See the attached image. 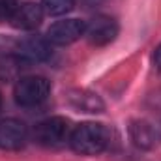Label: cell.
I'll return each mask as SVG.
<instances>
[{
    "label": "cell",
    "mask_w": 161,
    "mask_h": 161,
    "mask_svg": "<svg viewBox=\"0 0 161 161\" xmlns=\"http://www.w3.org/2000/svg\"><path fill=\"white\" fill-rule=\"evenodd\" d=\"M71 148L80 156H97L109 144V131L103 124L86 122L77 125L69 135Z\"/></svg>",
    "instance_id": "cell-1"
},
{
    "label": "cell",
    "mask_w": 161,
    "mask_h": 161,
    "mask_svg": "<svg viewBox=\"0 0 161 161\" xmlns=\"http://www.w3.org/2000/svg\"><path fill=\"white\" fill-rule=\"evenodd\" d=\"M49 92H51V84L45 77L28 75L17 79L13 88V97L21 107H36L47 99Z\"/></svg>",
    "instance_id": "cell-2"
},
{
    "label": "cell",
    "mask_w": 161,
    "mask_h": 161,
    "mask_svg": "<svg viewBox=\"0 0 161 161\" xmlns=\"http://www.w3.org/2000/svg\"><path fill=\"white\" fill-rule=\"evenodd\" d=\"M71 135L69 122L64 116H51L45 118L34 127V139L43 146H58L64 141H68Z\"/></svg>",
    "instance_id": "cell-3"
},
{
    "label": "cell",
    "mask_w": 161,
    "mask_h": 161,
    "mask_svg": "<svg viewBox=\"0 0 161 161\" xmlns=\"http://www.w3.org/2000/svg\"><path fill=\"white\" fill-rule=\"evenodd\" d=\"M86 25L79 19H64L56 21L47 30V41L53 45H71L80 36H84Z\"/></svg>",
    "instance_id": "cell-4"
},
{
    "label": "cell",
    "mask_w": 161,
    "mask_h": 161,
    "mask_svg": "<svg viewBox=\"0 0 161 161\" xmlns=\"http://www.w3.org/2000/svg\"><path fill=\"white\" fill-rule=\"evenodd\" d=\"M13 54L17 58H21L25 64H34V62L47 60L53 54V51H51V43L47 40L38 38V36H30V38H25L15 43Z\"/></svg>",
    "instance_id": "cell-5"
},
{
    "label": "cell",
    "mask_w": 161,
    "mask_h": 161,
    "mask_svg": "<svg viewBox=\"0 0 161 161\" xmlns=\"http://www.w3.org/2000/svg\"><path fill=\"white\" fill-rule=\"evenodd\" d=\"M84 36L88 38V41L92 45H97V47L109 45L111 41L116 40V36H118V23L113 17L99 15L90 25H86Z\"/></svg>",
    "instance_id": "cell-6"
},
{
    "label": "cell",
    "mask_w": 161,
    "mask_h": 161,
    "mask_svg": "<svg viewBox=\"0 0 161 161\" xmlns=\"http://www.w3.org/2000/svg\"><path fill=\"white\" fill-rule=\"evenodd\" d=\"M28 139V129L25 122L17 118H6L0 122V148L2 150H19Z\"/></svg>",
    "instance_id": "cell-7"
},
{
    "label": "cell",
    "mask_w": 161,
    "mask_h": 161,
    "mask_svg": "<svg viewBox=\"0 0 161 161\" xmlns=\"http://www.w3.org/2000/svg\"><path fill=\"white\" fill-rule=\"evenodd\" d=\"M66 101L79 113H90V114H97V113H103L105 111V103L103 99L96 94V92H90V90H84V88H75V90H69L66 94Z\"/></svg>",
    "instance_id": "cell-8"
},
{
    "label": "cell",
    "mask_w": 161,
    "mask_h": 161,
    "mask_svg": "<svg viewBox=\"0 0 161 161\" xmlns=\"http://www.w3.org/2000/svg\"><path fill=\"white\" fill-rule=\"evenodd\" d=\"M43 8L41 4H36V2H25V4H19L13 17L9 19L11 25L19 30H34L38 28L43 21Z\"/></svg>",
    "instance_id": "cell-9"
},
{
    "label": "cell",
    "mask_w": 161,
    "mask_h": 161,
    "mask_svg": "<svg viewBox=\"0 0 161 161\" xmlns=\"http://www.w3.org/2000/svg\"><path fill=\"white\" fill-rule=\"evenodd\" d=\"M129 133H131L133 142L141 148H150L156 141V133L146 122H133L129 127Z\"/></svg>",
    "instance_id": "cell-10"
},
{
    "label": "cell",
    "mask_w": 161,
    "mask_h": 161,
    "mask_svg": "<svg viewBox=\"0 0 161 161\" xmlns=\"http://www.w3.org/2000/svg\"><path fill=\"white\" fill-rule=\"evenodd\" d=\"M28 64H25L21 58H17L15 54L11 56H6L2 62H0V77L2 79H15L23 68H26Z\"/></svg>",
    "instance_id": "cell-11"
},
{
    "label": "cell",
    "mask_w": 161,
    "mask_h": 161,
    "mask_svg": "<svg viewBox=\"0 0 161 161\" xmlns=\"http://www.w3.org/2000/svg\"><path fill=\"white\" fill-rule=\"evenodd\" d=\"M75 6V0H41V8L47 15L58 17V15H66L68 11H71Z\"/></svg>",
    "instance_id": "cell-12"
},
{
    "label": "cell",
    "mask_w": 161,
    "mask_h": 161,
    "mask_svg": "<svg viewBox=\"0 0 161 161\" xmlns=\"http://www.w3.org/2000/svg\"><path fill=\"white\" fill-rule=\"evenodd\" d=\"M19 2L17 0H0V23L2 21H9L17 9Z\"/></svg>",
    "instance_id": "cell-13"
},
{
    "label": "cell",
    "mask_w": 161,
    "mask_h": 161,
    "mask_svg": "<svg viewBox=\"0 0 161 161\" xmlns=\"http://www.w3.org/2000/svg\"><path fill=\"white\" fill-rule=\"evenodd\" d=\"M154 62H156V68L161 71V45L156 49V53H154Z\"/></svg>",
    "instance_id": "cell-14"
},
{
    "label": "cell",
    "mask_w": 161,
    "mask_h": 161,
    "mask_svg": "<svg viewBox=\"0 0 161 161\" xmlns=\"http://www.w3.org/2000/svg\"><path fill=\"white\" fill-rule=\"evenodd\" d=\"M0 109H2V96H0Z\"/></svg>",
    "instance_id": "cell-15"
}]
</instances>
